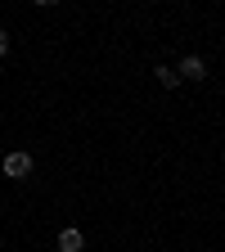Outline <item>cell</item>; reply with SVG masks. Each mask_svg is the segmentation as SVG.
Segmentation results:
<instances>
[{"label": "cell", "instance_id": "cell-3", "mask_svg": "<svg viewBox=\"0 0 225 252\" xmlns=\"http://www.w3.org/2000/svg\"><path fill=\"white\" fill-rule=\"evenodd\" d=\"M86 248V234L81 230H63L59 234V252H81Z\"/></svg>", "mask_w": 225, "mask_h": 252}, {"label": "cell", "instance_id": "cell-2", "mask_svg": "<svg viewBox=\"0 0 225 252\" xmlns=\"http://www.w3.org/2000/svg\"><path fill=\"white\" fill-rule=\"evenodd\" d=\"M180 77H189V81H203L207 77V63L198 59V54H189V59H180V68H176Z\"/></svg>", "mask_w": 225, "mask_h": 252}, {"label": "cell", "instance_id": "cell-6", "mask_svg": "<svg viewBox=\"0 0 225 252\" xmlns=\"http://www.w3.org/2000/svg\"><path fill=\"white\" fill-rule=\"evenodd\" d=\"M32 5H54V0H32Z\"/></svg>", "mask_w": 225, "mask_h": 252}, {"label": "cell", "instance_id": "cell-1", "mask_svg": "<svg viewBox=\"0 0 225 252\" xmlns=\"http://www.w3.org/2000/svg\"><path fill=\"white\" fill-rule=\"evenodd\" d=\"M0 180H23V176H32V153H23V149H14V153H5V162H0Z\"/></svg>", "mask_w": 225, "mask_h": 252}, {"label": "cell", "instance_id": "cell-4", "mask_svg": "<svg viewBox=\"0 0 225 252\" xmlns=\"http://www.w3.org/2000/svg\"><path fill=\"white\" fill-rule=\"evenodd\" d=\"M158 81H162V90H176V86H180V72L167 68V63H158Z\"/></svg>", "mask_w": 225, "mask_h": 252}, {"label": "cell", "instance_id": "cell-5", "mask_svg": "<svg viewBox=\"0 0 225 252\" xmlns=\"http://www.w3.org/2000/svg\"><path fill=\"white\" fill-rule=\"evenodd\" d=\"M9 54V32H0V59Z\"/></svg>", "mask_w": 225, "mask_h": 252}]
</instances>
